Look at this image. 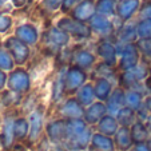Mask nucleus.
<instances>
[{
  "mask_svg": "<svg viewBox=\"0 0 151 151\" xmlns=\"http://www.w3.org/2000/svg\"><path fill=\"white\" fill-rule=\"evenodd\" d=\"M47 134L54 142L66 139L68 137L67 132V120H55L47 126Z\"/></svg>",
  "mask_w": 151,
  "mask_h": 151,
  "instance_id": "obj_4",
  "label": "nucleus"
},
{
  "mask_svg": "<svg viewBox=\"0 0 151 151\" xmlns=\"http://www.w3.org/2000/svg\"><path fill=\"white\" fill-rule=\"evenodd\" d=\"M146 107H147L148 111H151V96L146 99Z\"/></svg>",
  "mask_w": 151,
  "mask_h": 151,
  "instance_id": "obj_20",
  "label": "nucleus"
},
{
  "mask_svg": "<svg viewBox=\"0 0 151 151\" xmlns=\"http://www.w3.org/2000/svg\"><path fill=\"white\" fill-rule=\"evenodd\" d=\"M134 110L128 109V107H123L122 110H119L116 114V120L120 124V127H128L134 122Z\"/></svg>",
  "mask_w": 151,
  "mask_h": 151,
  "instance_id": "obj_14",
  "label": "nucleus"
},
{
  "mask_svg": "<svg viewBox=\"0 0 151 151\" xmlns=\"http://www.w3.org/2000/svg\"><path fill=\"white\" fill-rule=\"evenodd\" d=\"M115 148H118L119 151H128L132 147L134 142L131 138V132L128 127H119V130L115 134Z\"/></svg>",
  "mask_w": 151,
  "mask_h": 151,
  "instance_id": "obj_5",
  "label": "nucleus"
},
{
  "mask_svg": "<svg viewBox=\"0 0 151 151\" xmlns=\"http://www.w3.org/2000/svg\"><path fill=\"white\" fill-rule=\"evenodd\" d=\"M14 63H12V59L8 54L0 51V68L3 70H11Z\"/></svg>",
  "mask_w": 151,
  "mask_h": 151,
  "instance_id": "obj_17",
  "label": "nucleus"
},
{
  "mask_svg": "<svg viewBox=\"0 0 151 151\" xmlns=\"http://www.w3.org/2000/svg\"><path fill=\"white\" fill-rule=\"evenodd\" d=\"M55 151H63V150H60V148H58V150H55Z\"/></svg>",
  "mask_w": 151,
  "mask_h": 151,
  "instance_id": "obj_22",
  "label": "nucleus"
},
{
  "mask_svg": "<svg viewBox=\"0 0 151 151\" xmlns=\"http://www.w3.org/2000/svg\"><path fill=\"white\" fill-rule=\"evenodd\" d=\"M4 83H6V75L3 71H0V88L4 86Z\"/></svg>",
  "mask_w": 151,
  "mask_h": 151,
  "instance_id": "obj_19",
  "label": "nucleus"
},
{
  "mask_svg": "<svg viewBox=\"0 0 151 151\" xmlns=\"http://www.w3.org/2000/svg\"><path fill=\"white\" fill-rule=\"evenodd\" d=\"M91 147L95 151H115V143L110 137L98 132L91 138Z\"/></svg>",
  "mask_w": 151,
  "mask_h": 151,
  "instance_id": "obj_7",
  "label": "nucleus"
},
{
  "mask_svg": "<svg viewBox=\"0 0 151 151\" xmlns=\"http://www.w3.org/2000/svg\"><path fill=\"white\" fill-rule=\"evenodd\" d=\"M29 132V123L24 118H19L14 122V137L17 140H22L28 135Z\"/></svg>",
  "mask_w": 151,
  "mask_h": 151,
  "instance_id": "obj_13",
  "label": "nucleus"
},
{
  "mask_svg": "<svg viewBox=\"0 0 151 151\" xmlns=\"http://www.w3.org/2000/svg\"><path fill=\"white\" fill-rule=\"evenodd\" d=\"M86 74L78 67H72L68 70L64 79V92L66 94H74L78 92L82 86H84Z\"/></svg>",
  "mask_w": 151,
  "mask_h": 151,
  "instance_id": "obj_1",
  "label": "nucleus"
},
{
  "mask_svg": "<svg viewBox=\"0 0 151 151\" xmlns=\"http://www.w3.org/2000/svg\"><path fill=\"white\" fill-rule=\"evenodd\" d=\"M131 132V138L134 145H145L148 139V130L142 122H137L132 124V127L130 128Z\"/></svg>",
  "mask_w": 151,
  "mask_h": 151,
  "instance_id": "obj_9",
  "label": "nucleus"
},
{
  "mask_svg": "<svg viewBox=\"0 0 151 151\" xmlns=\"http://www.w3.org/2000/svg\"><path fill=\"white\" fill-rule=\"evenodd\" d=\"M140 100H142L140 99V95L135 91H128L126 94V106H127L128 109L134 110V111L137 109H139Z\"/></svg>",
  "mask_w": 151,
  "mask_h": 151,
  "instance_id": "obj_16",
  "label": "nucleus"
},
{
  "mask_svg": "<svg viewBox=\"0 0 151 151\" xmlns=\"http://www.w3.org/2000/svg\"><path fill=\"white\" fill-rule=\"evenodd\" d=\"M106 112H107V107L102 102L92 103L88 109L84 111V116L83 118H84L86 123L95 124V123H99L103 116H106Z\"/></svg>",
  "mask_w": 151,
  "mask_h": 151,
  "instance_id": "obj_3",
  "label": "nucleus"
},
{
  "mask_svg": "<svg viewBox=\"0 0 151 151\" xmlns=\"http://www.w3.org/2000/svg\"><path fill=\"white\" fill-rule=\"evenodd\" d=\"M94 90H95V96L99 100H107L110 98V95H111V84L104 78L96 79Z\"/></svg>",
  "mask_w": 151,
  "mask_h": 151,
  "instance_id": "obj_10",
  "label": "nucleus"
},
{
  "mask_svg": "<svg viewBox=\"0 0 151 151\" xmlns=\"http://www.w3.org/2000/svg\"><path fill=\"white\" fill-rule=\"evenodd\" d=\"M118 124H119V123H118L116 118L111 116V115H106V116H103L102 120L98 123V128H99L100 134L111 137V135L116 134V131L119 130Z\"/></svg>",
  "mask_w": 151,
  "mask_h": 151,
  "instance_id": "obj_8",
  "label": "nucleus"
},
{
  "mask_svg": "<svg viewBox=\"0 0 151 151\" xmlns=\"http://www.w3.org/2000/svg\"><path fill=\"white\" fill-rule=\"evenodd\" d=\"M63 115L66 116V120H72V119H80L84 116V110L83 106L78 102L76 99H68L66 104L63 106L62 110Z\"/></svg>",
  "mask_w": 151,
  "mask_h": 151,
  "instance_id": "obj_6",
  "label": "nucleus"
},
{
  "mask_svg": "<svg viewBox=\"0 0 151 151\" xmlns=\"http://www.w3.org/2000/svg\"><path fill=\"white\" fill-rule=\"evenodd\" d=\"M40 127H42V118L39 112H34L31 115V122H29V139L32 142L37 139L40 134Z\"/></svg>",
  "mask_w": 151,
  "mask_h": 151,
  "instance_id": "obj_15",
  "label": "nucleus"
},
{
  "mask_svg": "<svg viewBox=\"0 0 151 151\" xmlns=\"http://www.w3.org/2000/svg\"><path fill=\"white\" fill-rule=\"evenodd\" d=\"M148 123H150V127H151V118H150V119H148Z\"/></svg>",
  "mask_w": 151,
  "mask_h": 151,
  "instance_id": "obj_21",
  "label": "nucleus"
},
{
  "mask_svg": "<svg viewBox=\"0 0 151 151\" xmlns=\"http://www.w3.org/2000/svg\"><path fill=\"white\" fill-rule=\"evenodd\" d=\"M94 98H95V90L91 84H86L82 86L78 91V96L76 100L80 103L82 106H88L92 104L94 102Z\"/></svg>",
  "mask_w": 151,
  "mask_h": 151,
  "instance_id": "obj_12",
  "label": "nucleus"
},
{
  "mask_svg": "<svg viewBox=\"0 0 151 151\" xmlns=\"http://www.w3.org/2000/svg\"><path fill=\"white\" fill-rule=\"evenodd\" d=\"M29 84H31L29 76L26 71H23V70H16V71H14L11 74V76H9V80H8L9 88L15 92H19V94L28 91Z\"/></svg>",
  "mask_w": 151,
  "mask_h": 151,
  "instance_id": "obj_2",
  "label": "nucleus"
},
{
  "mask_svg": "<svg viewBox=\"0 0 151 151\" xmlns=\"http://www.w3.org/2000/svg\"><path fill=\"white\" fill-rule=\"evenodd\" d=\"M123 104H126V94L122 91V90H115L110 98L107 99V109L112 110L115 109L114 111L118 114L119 110L123 109Z\"/></svg>",
  "mask_w": 151,
  "mask_h": 151,
  "instance_id": "obj_11",
  "label": "nucleus"
},
{
  "mask_svg": "<svg viewBox=\"0 0 151 151\" xmlns=\"http://www.w3.org/2000/svg\"><path fill=\"white\" fill-rule=\"evenodd\" d=\"M134 151H150V148L147 147V145H135Z\"/></svg>",
  "mask_w": 151,
  "mask_h": 151,
  "instance_id": "obj_18",
  "label": "nucleus"
}]
</instances>
